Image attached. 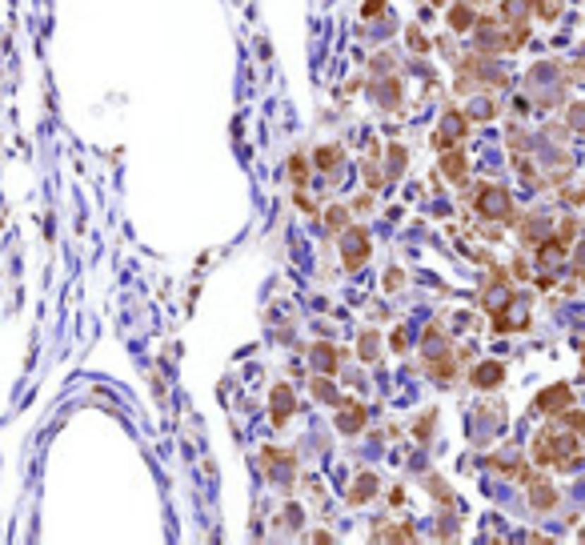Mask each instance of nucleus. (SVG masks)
Instances as JSON below:
<instances>
[{"instance_id": "nucleus-27", "label": "nucleus", "mask_w": 585, "mask_h": 545, "mask_svg": "<svg viewBox=\"0 0 585 545\" xmlns=\"http://www.w3.org/2000/svg\"><path fill=\"white\" fill-rule=\"evenodd\" d=\"M381 185H385V176H381V169H377V164H365V188L373 193V188H381Z\"/></svg>"}, {"instance_id": "nucleus-28", "label": "nucleus", "mask_w": 585, "mask_h": 545, "mask_svg": "<svg viewBox=\"0 0 585 545\" xmlns=\"http://www.w3.org/2000/svg\"><path fill=\"white\" fill-rule=\"evenodd\" d=\"M405 37H409V49H417V52H429V40H425V32L417 25L409 28V32H405Z\"/></svg>"}, {"instance_id": "nucleus-8", "label": "nucleus", "mask_w": 585, "mask_h": 545, "mask_svg": "<svg viewBox=\"0 0 585 545\" xmlns=\"http://www.w3.org/2000/svg\"><path fill=\"white\" fill-rule=\"evenodd\" d=\"M309 357H313V369L317 373H329V377H333V373L341 369V353H337L333 345H325V341H317V345L309 349Z\"/></svg>"}, {"instance_id": "nucleus-4", "label": "nucleus", "mask_w": 585, "mask_h": 545, "mask_svg": "<svg viewBox=\"0 0 585 545\" xmlns=\"http://www.w3.org/2000/svg\"><path fill=\"white\" fill-rule=\"evenodd\" d=\"M365 421H369V413H365L361 401H353V397H341L337 401V429L341 433H361Z\"/></svg>"}, {"instance_id": "nucleus-35", "label": "nucleus", "mask_w": 585, "mask_h": 545, "mask_svg": "<svg viewBox=\"0 0 585 545\" xmlns=\"http://www.w3.org/2000/svg\"><path fill=\"white\" fill-rule=\"evenodd\" d=\"M581 541H585V533H581Z\"/></svg>"}, {"instance_id": "nucleus-12", "label": "nucleus", "mask_w": 585, "mask_h": 545, "mask_svg": "<svg viewBox=\"0 0 585 545\" xmlns=\"http://www.w3.org/2000/svg\"><path fill=\"white\" fill-rule=\"evenodd\" d=\"M349 217H353V205H329L325 209V229L333 236H341L349 229Z\"/></svg>"}, {"instance_id": "nucleus-30", "label": "nucleus", "mask_w": 585, "mask_h": 545, "mask_svg": "<svg viewBox=\"0 0 585 545\" xmlns=\"http://www.w3.org/2000/svg\"><path fill=\"white\" fill-rule=\"evenodd\" d=\"M401 285H405V272H401V269H389V272H385V289L393 293V289H401Z\"/></svg>"}, {"instance_id": "nucleus-18", "label": "nucleus", "mask_w": 585, "mask_h": 545, "mask_svg": "<svg viewBox=\"0 0 585 545\" xmlns=\"http://www.w3.org/2000/svg\"><path fill=\"white\" fill-rule=\"evenodd\" d=\"M521 236H525V245H541V236H549V221L545 217H529L521 224Z\"/></svg>"}, {"instance_id": "nucleus-17", "label": "nucleus", "mask_w": 585, "mask_h": 545, "mask_svg": "<svg viewBox=\"0 0 585 545\" xmlns=\"http://www.w3.org/2000/svg\"><path fill=\"white\" fill-rule=\"evenodd\" d=\"M474 25H477V16H474L469 4H453V8H449V28H453V32H469Z\"/></svg>"}, {"instance_id": "nucleus-7", "label": "nucleus", "mask_w": 585, "mask_h": 545, "mask_svg": "<svg viewBox=\"0 0 585 545\" xmlns=\"http://www.w3.org/2000/svg\"><path fill=\"white\" fill-rule=\"evenodd\" d=\"M269 413H273V425H285L293 417V389L289 385H277L273 397H269Z\"/></svg>"}, {"instance_id": "nucleus-21", "label": "nucleus", "mask_w": 585, "mask_h": 545, "mask_svg": "<svg viewBox=\"0 0 585 545\" xmlns=\"http://www.w3.org/2000/svg\"><path fill=\"white\" fill-rule=\"evenodd\" d=\"M529 4H533L537 16H541V20H549V25L561 16V0H529Z\"/></svg>"}, {"instance_id": "nucleus-9", "label": "nucleus", "mask_w": 585, "mask_h": 545, "mask_svg": "<svg viewBox=\"0 0 585 545\" xmlns=\"http://www.w3.org/2000/svg\"><path fill=\"white\" fill-rule=\"evenodd\" d=\"M529 505L533 513H549V509H557V489L549 481H533L529 485Z\"/></svg>"}, {"instance_id": "nucleus-32", "label": "nucleus", "mask_w": 585, "mask_h": 545, "mask_svg": "<svg viewBox=\"0 0 585 545\" xmlns=\"http://www.w3.org/2000/svg\"><path fill=\"white\" fill-rule=\"evenodd\" d=\"M353 209H373V193H361V197H357V200H353Z\"/></svg>"}, {"instance_id": "nucleus-22", "label": "nucleus", "mask_w": 585, "mask_h": 545, "mask_svg": "<svg viewBox=\"0 0 585 545\" xmlns=\"http://www.w3.org/2000/svg\"><path fill=\"white\" fill-rule=\"evenodd\" d=\"M433 421H437V413L429 409L425 417H417V421H413V437H417V441H429V437H433Z\"/></svg>"}, {"instance_id": "nucleus-2", "label": "nucleus", "mask_w": 585, "mask_h": 545, "mask_svg": "<svg viewBox=\"0 0 585 545\" xmlns=\"http://www.w3.org/2000/svg\"><path fill=\"white\" fill-rule=\"evenodd\" d=\"M465 133H469V116L461 109H449L445 116H441V124H437V133H433V145L441 152L445 149H457L461 140H465Z\"/></svg>"}, {"instance_id": "nucleus-11", "label": "nucleus", "mask_w": 585, "mask_h": 545, "mask_svg": "<svg viewBox=\"0 0 585 545\" xmlns=\"http://www.w3.org/2000/svg\"><path fill=\"white\" fill-rule=\"evenodd\" d=\"M373 97L381 100V104H389V109H397L401 104V80L397 76H381V80H373Z\"/></svg>"}, {"instance_id": "nucleus-25", "label": "nucleus", "mask_w": 585, "mask_h": 545, "mask_svg": "<svg viewBox=\"0 0 585 545\" xmlns=\"http://www.w3.org/2000/svg\"><path fill=\"white\" fill-rule=\"evenodd\" d=\"M561 421H565V429H573V433L577 437H585V413H577V409H565V413H561Z\"/></svg>"}, {"instance_id": "nucleus-31", "label": "nucleus", "mask_w": 585, "mask_h": 545, "mask_svg": "<svg viewBox=\"0 0 585 545\" xmlns=\"http://www.w3.org/2000/svg\"><path fill=\"white\" fill-rule=\"evenodd\" d=\"M393 349H397V353H405V349H409V337H405V329H397V333H393Z\"/></svg>"}, {"instance_id": "nucleus-26", "label": "nucleus", "mask_w": 585, "mask_h": 545, "mask_svg": "<svg viewBox=\"0 0 585 545\" xmlns=\"http://www.w3.org/2000/svg\"><path fill=\"white\" fill-rule=\"evenodd\" d=\"M509 149H513V152H521V157L529 152V136H525L521 128H509Z\"/></svg>"}, {"instance_id": "nucleus-19", "label": "nucleus", "mask_w": 585, "mask_h": 545, "mask_svg": "<svg viewBox=\"0 0 585 545\" xmlns=\"http://www.w3.org/2000/svg\"><path fill=\"white\" fill-rule=\"evenodd\" d=\"M313 397H317V401H325V405H337V401H341V393H337L333 389V381H329V373H325V377H313Z\"/></svg>"}, {"instance_id": "nucleus-6", "label": "nucleus", "mask_w": 585, "mask_h": 545, "mask_svg": "<svg viewBox=\"0 0 585 545\" xmlns=\"http://www.w3.org/2000/svg\"><path fill=\"white\" fill-rule=\"evenodd\" d=\"M469 381H474V389H497L505 381V365L501 361H477L474 373H469Z\"/></svg>"}, {"instance_id": "nucleus-20", "label": "nucleus", "mask_w": 585, "mask_h": 545, "mask_svg": "<svg viewBox=\"0 0 585 545\" xmlns=\"http://www.w3.org/2000/svg\"><path fill=\"white\" fill-rule=\"evenodd\" d=\"M289 181H293V185L297 188H305V181H309V161H305V157H293V161H289Z\"/></svg>"}, {"instance_id": "nucleus-3", "label": "nucleus", "mask_w": 585, "mask_h": 545, "mask_svg": "<svg viewBox=\"0 0 585 545\" xmlns=\"http://www.w3.org/2000/svg\"><path fill=\"white\" fill-rule=\"evenodd\" d=\"M369 253H373V241H369L365 229H345L341 233V260H345V269L357 272L369 260Z\"/></svg>"}, {"instance_id": "nucleus-10", "label": "nucleus", "mask_w": 585, "mask_h": 545, "mask_svg": "<svg viewBox=\"0 0 585 545\" xmlns=\"http://www.w3.org/2000/svg\"><path fill=\"white\" fill-rule=\"evenodd\" d=\"M377 473H361L357 481H353V489H349V505H369L377 497Z\"/></svg>"}, {"instance_id": "nucleus-29", "label": "nucleus", "mask_w": 585, "mask_h": 545, "mask_svg": "<svg viewBox=\"0 0 585 545\" xmlns=\"http://www.w3.org/2000/svg\"><path fill=\"white\" fill-rule=\"evenodd\" d=\"M381 13H385V0H365V8H361L365 20H377Z\"/></svg>"}, {"instance_id": "nucleus-13", "label": "nucleus", "mask_w": 585, "mask_h": 545, "mask_svg": "<svg viewBox=\"0 0 585 545\" xmlns=\"http://www.w3.org/2000/svg\"><path fill=\"white\" fill-rule=\"evenodd\" d=\"M441 173H445V181H465V173H469V164H465V152L445 149V157H441Z\"/></svg>"}, {"instance_id": "nucleus-1", "label": "nucleus", "mask_w": 585, "mask_h": 545, "mask_svg": "<svg viewBox=\"0 0 585 545\" xmlns=\"http://www.w3.org/2000/svg\"><path fill=\"white\" fill-rule=\"evenodd\" d=\"M509 205H513V200H509V193H505L501 185H481V188H477V212H481V217H489V221H505V224L521 221Z\"/></svg>"}, {"instance_id": "nucleus-5", "label": "nucleus", "mask_w": 585, "mask_h": 545, "mask_svg": "<svg viewBox=\"0 0 585 545\" xmlns=\"http://www.w3.org/2000/svg\"><path fill=\"white\" fill-rule=\"evenodd\" d=\"M573 405V389L565 381L549 385V389H541L537 393V413H549V417H557V413H565V409Z\"/></svg>"}, {"instance_id": "nucleus-14", "label": "nucleus", "mask_w": 585, "mask_h": 545, "mask_svg": "<svg viewBox=\"0 0 585 545\" xmlns=\"http://www.w3.org/2000/svg\"><path fill=\"white\" fill-rule=\"evenodd\" d=\"M357 357H361L365 365H373V361L381 357V333H373V329H365V333L357 337Z\"/></svg>"}, {"instance_id": "nucleus-24", "label": "nucleus", "mask_w": 585, "mask_h": 545, "mask_svg": "<svg viewBox=\"0 0 585 545\" xmlns=\"http://www.w3.org/2000/svg\"><path fill=\"white\" fill-rule=\"evenodd\" d=\"M565 121H569L573 133H585V100H577V104L565 109Z\"/></svg>"}, {"instance_id": "nucleus-23", "label": "nucleus", "mask_w": 585, "mask_h": 545, "mask_svg": "<svg viewBox=\"0 0 585 545\" xmlns=\"http://www.w3.org/2000/svg\"><path fill=\"white\" fill-rule=\"evenodd\" d=\"M385 176H401V169H405V149L401 145H389V157H385Z\"/></svg>"}, {"instance_id": "nucleus-33", "label": "nucleus", "mask_w": 585, "mask_h": 545, "mask_svg": "<svg viewBox=\"0 0 585 545\" xmlns=\"http://www.w3.org/2000/svg\"><path fill=\"white\" fill-rule=\"evenodd\" d=\"M293 205H297V209H301V212H313V205H309V197H305V193H301V188H297V197H293Z\"/></svg>"}, {"instance_id": "nucleus-15", "label": "nucleus", "mask_w": 585, "mask_h": 545, "mask_svg": "<svg viewBox=\"0 0 585 545\" xmlns=\"http://www.w3.org/2000/svg\"><path fill=\"white\" fill-rule=\"evenodd\" d=\"M417 533L413 529H405V525H389V521H377V529H373V541H413Z\"/></svg>"}, {"instance_id": "nucleus-34", "label": "nucleus", "mask_w": 585, "mask_h": 545, "mask_svg": "<svg viewBox=\"0 0 585 545\" xmlns=\"http://www.w3.org/2000/svg\"><path fill=\"white\" fill-rule=\"evenodd\" d=\"M581 357H585V341H581Z\"/></svg>"}, {"instance_id": "nucleus-16", "label": "nucleus", "mask_w": 585, "mask_h": 545, "mask_svg": "<svg viewBox=\"0 0 585 545\" xmlns=\"http://www.w3.org/2000/svg\"><path fill=\"white\" fill-rule=\"evenodd\" d=\"M341 157H345V152L337 149V145H321V149L313 152V164H317L321 173H337V169H341Z\"/></svg>"}]
</instances>
